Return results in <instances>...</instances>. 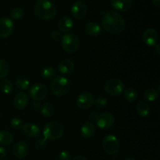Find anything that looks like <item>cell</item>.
Here are the masks:
<instances>
[{
  "label": "cell",
  "instance_id": "1",
  "mask_svg": "<svg viewBox=\"0 0 160 160\" xmlns=\"http://www.w3.org/2000/svg\"><path fill=\"white\" fill-rule=\"evenodd\" d=\"M102 26L105 31L111 34H119L125 29L126 23L123 17L117 11L106 12L102 19Z\"/></svg>",
  "mask_w": 160,
  "mask_h": 160
},
{
  "label": "cell",
  "instance_id": "2",
  "mask_svg": "<svg viewBox=\"0 0 160 160\" xmlns=\"http://www.w3.org/2000/svg\"><path fill=\"white\" fill-rule=\"evenodd\" d=\"M34 13L42 20H52L56 17L57 9L50 0H38L34 4Z\"/></svg>",
  "mask_w": 160,
  "mask_h": 160
},
{
  "label": "cell",
  "instance_id": "3",
  "mask_svg": "<svg viewBox=\"0 0 160 160\" xmlns=\"http://www.w3.org/2000/svg\"><path fill=\"white\" fill-rule=\"evenodd\" d=\"M71 83L68 78L63 76H57L51 83V91L53 95L62 97L67 95L70 90Z\"/></svg>",
  "mask_w": 160,
  "mask_h": 160
},
{
  "label": "cell",
  "instance_id": "4",
  "mask_svg": "<svg viewBox=\"0 0 160 160\" xmlns=\"http://www.w3.org/2000/svg\"><path fill=\"white\" fill-rule=\"evenodd\" d=\"M64 132V128L60 123L56 121L48 122L44 128L43 135L46 140L55 141L60 138Z\"/></svg>",
  "mask_w": 160,
  "mask_h": 160
},
{
  "label": "cell",
  "instance_id": "5",
  "mask_svg": "<svg viewBox=\"0 0 160 160\" xmlns=\"http://www.w3.org/2000/svg\"><path fill=\"white\" fill-rule=\"evenodd\" d=\"M61 45L64 51L67 52H74L79 48V38L73 33H67L61 38Z\"/></svg>",
  "mask_w": 160,
  "mask_h": 160
},
{
  "label": "cell",
  "instance_id": "6",
  "mask_svg": "<svg viewBox=\"0 0 160 160\" xmlns=\"http://www.w3.org/2000/svg\"><path fill=\"white\" fill-rule=\"evenodd\" d=\"M105 91L106 93L112 96H118L120 95L124 89V84L120 80L117 78H112L108 80L104 86Z\"/></svg>",
  "mask_w": 160,
  "mask_h": 160
},
{
  "label": "cell",
  "instance_id": "7",
  "mask_svg": "<svg viewBox=\"0 0 160 160\" xmlns=\"http://www.w3.org/2000/svg\"><path fill=\"white\" fill-rule=\"evenodd\" d=\"M102 147L108 155H114L120 148V142L113 134H108L103 138Z\"/></svg>",
  "mask_w": 160,
  "mask_h": 160
},
{
  "label": "cell",
  "instance_id": "8",
  "mask_svg": "<svg viewBox=\"0 0 160 160\" xmlns=\"http://www.w3.org/2000/svg\"><path fill=\"white\" fill-rule=\"evenodd\" d=\"M29 96L35 102L45 99L48 94V89L45 84H34L29 88Z\"/></svg>",
  "mask_w": 160,
  "mask_h": 160
},
{
  "label": "cell",
  "instance_id": "9",
  "mask_svg": "<svg viewBox=\"0 0 160 160\" xmlns=\"http://www.w3.org/2000/svg\"><path fill=\"white\" fill-rule=\"evenodd\" d=\"M14 30L13 22L8 17L0 19V38H6L12 34Z\"/></svg>",
  "mask_w": 160,
  "mask_h": 160
},
{
  "label": "cell",
  "instance_id": "10",
  "mask_svg": "<svg viewBox=\"0 0 160 160\" xmlns=\"http://www.w3.org/2000/svg\"><path fill=\"white\" fill-rule=\"evenodd\" d=\"M95 102L93 95L89 92H83L80 94L77 98V106L81 109H88L92 107Z\"/></svg>",
  "mask_w": 160,
  "mask_h": 160
},
{
  "label": "cell",
  "instance_id": "11",
  "mask_svg": "<svg viewBox=\"0 0 160 160\" xmlns=\"http://www.w3.org/2000/svg\"><path fill=\"white\" fill-rule=\"evenodd\" d=\"M115 122V118L109 112H104L98 115V119L96 120V124L100 129H109Z\"/></svg>",
  "mask_w": 160,
  "mask_h": 160
},
{
  "label": "cell",
  "instance_id": "12",
  "mask_svg": "<svg viewBox=\"0 0 160 160\" xmlns=\"http://www.w3.org/2000/svg\"><path fill=\"white\" fill-rule=\"evenodd\" d=\"M144 42L148 46H155L157 44L159 35L154 28H148L145 30L142 35Z\"/></svg>",
  "mask_w": 160,
  "mask_h": 160
},
{
  "label": "cell",
  "instance_id": "13",
  "mask_svg": "<svg viewBox=\"0 0 160 160\" xmlns=\"http://www.w3.org/2000/svg\"><path fill=\"white\" fill-rule=\"evenodd\" d=\"M71 13L76 19L84 18L87 13V6L82 1H78L72 6Z\"/></svg>",
  "mask_w": 160,
  "mask_h": 160
},
{
  "label": "cell",
  "instance_id": "14",
  "mask_svg": "<svg viewBox=\"0 0 160 160\" xmlns=\"http://www.w3.org/2000/svg\"><path fill=\"white\" fill-rule=\"evenodd\" d=\"M29 152V146L24 142H19L14 145L13 153L17 159H23Z\"/></svg>",
  "mask_w": 160,
  "mask_h": 160
},
{
  "label": "cell",
  "instance_id": "15",
  "mask_svg": "<svg viewBox=\"0 0 160 160\" xmlns=\"http://www.w3.org/2000/svg\"><path fill=\"white\" fill-rule=\"evenodd\" d=\"M28 102H29L28 95L26 93H23V92H20V93L17 94L14 97V107L17 109H20V110L23 109L28 106Z\"/></svg>",
  "mask_w": 160,
  "mask_h": 160
},
{
  "label": "cell",
  "instance_id": "16",
  "mask_svg": "<svg viewBox=\"0 0 160 160\" xmlns=\"http://www.w3.org/2000/svg\"><path fill=\"white\" fill-rule=\"evenodd\" d=\"M22 129H23V133L30 138H38L39 137L41 134L40 128H38V126L34 124V123H25V124L23 125Z\"/></svg>",
  "mask_w": 160,
  "mask_h": 160
},
{
  "label": "cell",
  "instance_id": "17",
  "mask_svg": "<svg viewBox=\"0 0 160 160\" xmlns=\"http://www.w3.org/2000/svg\"><path fill=\"white\" fill-rule=\"evenodd\" d=\"M132 0H111L112 7L120 12H126L131 9L132 6Z\"/></svg>",
  "mask_w": 160,
  "mask_h": 160
},
{
  "label": "cell",
  "instance_id": "18",
  "mask_svg": "<svg viewBox=\"0 0 160 160\" xmlns=\"http://www.w3.org/2000/svg\"><path fill=\"white\" fill-rule=\"evenodd\" d=\"M58 70L59 73L63 75L70 74L74 70V63L71 59H64L59 64Z\"/></svg>",
  "mask_w": 160,
  "mask_h": 160
},
{
  "label": "cell",
  "instance_id": "19",
  "mask_svg": "<svg viewBox=\"0 0 160 160\" xmlns=\"http://www.w3.org/2000/svg\"><path fill=\"white\" fill-rule=\"evenodd\" d=\"M59 31L63 33H68L73 27V21L70 17H63L59 20L58 23Z\"/></svg>",
  "mask_w": 160,
  "mask_h": 160
},
{
  "label": "cell",
  "instance_id": "20",
  "mask_svg": "<svg viewBox=\"0 0 160 160\" xmlns=\"http://www.w3.org/2000/svg\"><path fill=\"white\" fill-rule=\"evenodd\" d=\"M95 133V127L92 122H85L81 127V134L84 138H91Z\"/></svg>",
  "mask_w": 160,
  "mask_h": 160
},
{
  "label": "cell",
  "instance_id": "21",
  "mask_svg": "<svg viewBox=\"0 0 160 160\" xmlns=\"http://www.w3.org/2000/svg\"><path fill=\"white\" fill-rule=\"evenodd\" d=\"M85 32L87 33L88 35L91 36V37H96V36L99 35L102 32V28L99 26V24L95 22H89L86 24Z\"/></svg>",
  "mask_w": 160,
  "mask_h": 160
},
{
  "label": "cell",
  "instance_id": "22",
  "mask_svg": "<svg viewBox=\"0 0 160 160\" xmlns=\"http://www.w3.org/2000/svg\"><path fill=\"white\" fill-rule=\"evenodd\" d=\"M136 111H137V113L141 117L145 118V117H148L149 115L150 108L146 102L143 101H140L139 102H138L137 106H136Z\"/></svg>",
  "mask_w": 160,
  "mask_h": 160
},
{
  "label": "cell",
  "instance_id": "23",
  "mask_svg": "<svg viewBox=\"0 0 160 160\" xmlns=\"http://www.w3.org/2000/svg\"><path fill=\"white\" fill-rule=\"evenodd\" d=\"M14 140L13 135L6 131H0V145L8 146L12 143Z\"/></svg>",
  "mask_w": 160,
  "mask_h": 160
},
{
  "label": "cell",
  "instance_id": "24",
  "mask_svg": "<svg viewBox=\"0 0 160 160\" xmlns=\"http://www.w3.org/2000/svg\"><path fill=\"white\" fill-rule=\"evenodd\" d=\"M41 113L43 115V117L49 118V117H52L54 114V107L53 105L51 102H45L42 105V107L40 109Z\"/></svg>",
  "mask_w": 160,
  "mask_h": 160
},
{
  "label": "cell",
  "instance_id": "25",
  "mask_svg": "<svg viewBox=\"0 0 160 160\" xmlns=\"http://www.w3.org/2000/svg\"><path fill=\"white\" fill-rule=\"evenodd\" d=\"M124 98L129 102H133L135 101L138 98V93L135 89L131 87L127 88L124 92Z\"/></svg>",
  "mask_w": 160,
  "mask_h": 160
},
{
  "label": "cell",
  "instance_id": "26",
  "mask_svg": "<svg viewBox=\"0 0 160 160\" xmlns=\"http://www.w3.org/2000/svg\"><path fill=\"white\" fill-rule=\"evenodd\" d=\"M9 73V64L5 59H0V79H4Z\"/></svg>",
  "mask_w": 160,
  "mask_h": 160
},
{
  "label": "cell",
  "instance_id": "27",
  "mask_svg": "<svg viewBox=\"0 0 160 160\" xmlns=\"http://www.w3.org/2000/svg\"><path fill=\"white\" fill-rule=\"evenodd\" d=\"M0 89L4 94L9 95L12 91V84L9 80L3 79L0 83Z\"/></svg>",
  "mask_w": 160,
  "mask_h": 160
},
{
  "label": "cell",
  "instance_id": "28",
  "mask_svg": "<svg viewBox=\"0 0 160 160\" xmlns=\"http://www.w3.org/2000/svg\"><path fill=\"white\" fill-rule=\"evenodd\" d=\"M159 96V92L155 88H148L144 93V97L149 102H153Z\"/></svg>",
  "mask_w": 160,
  "mask_h": 160
},
{
  "label": "cell",
  "instance_id": "29",
  "mask_svg": "<svg viewBox=\"0 0 160 160\" xmlns=\"http://www.w3.org/2000/svg\"><path fill=\"white\" fill-rule=\"evenodd\" d=\"M55 72L54 69L52 67H45L42 69V72H41V75L42 78L45 80H50L55 76Z\"/></svg>",
  "mask_w": 160,
  "mask_h": 160
},
{
  "label": "cell",
  "instance_id": "30",
  "mask_svg": "<svg viewBox=\"0 0 160 160\" xmlns=\"http://www.w3.org/2000/svg\"><path fill=\"white\" fill-rule=\"evenodd\" d=\"M30 85L29 81L27 78L20 77L16 80V86L20 90H26L28 88Z\"/></svg>",
  "mask_w": 160,
  "mask_h": 160
},
{
  "label": "cell",
  "instance_id": "31",
  "mask_svg": "<svg viewBox=\"0 0 160 160\" xmlns=\"http://www.w3.org/2000/svg\"><path fill=\"white\" fill-rule=\"evenodd\" d=\"M24 16V11L20 7H15L10 11V17L13 20H20Z\"/></svg>",
  "mask_w": 160,
  "mask_h": 160
},
{
  "label": "cell",
  "instance_id": "32",
  "mask_svg": "<svg viewBox=\"0 0 160 160\" xmlns=\"http://www.w3.org/2000/svg\"><path fill=\"white\" fill-rule=\"evenodd\" d=\"M94 104L96 106V107L99 108V109H102V108H105L107 106L108 101L104 97H98L96 99H95Z\"/></svg>",
  "mask_w": 160,
  "mask_h": 160
},
{
  "label": "cell",
  "instance_id": "33",
  "mask_svg": "<svg viewBox=\"0 0 160 160\" xmlns=\"http://www.w3.org/2000/svg\"><path fill=\"white\" fill-rule=\"evenodd\" d=\"M11 125H12V127L14 129L20 130L22 129L23 123V121H22L20 119L17 118V117H14V118H12V120H11Z\"/></svg>",
  "mask_w": 160,
  "mask_h": 160
},
{
  "label": "cell",
  "instance_id": "34",
  "mask_svg": "<svg viewBox=\"0 0 160 160\" xmlns=\"http://www.w3.org/2000/svg\"><path fill=\"white\" fill-rule=\"evenodd\" d=\"M45 146H46V139H45V138L38 139V140L36 141L35 143H34V147H35L36 149L38 150L43 149Z\"/></svg>",
  "mask_w": 160,
  "mask_h": 160
},
{
  "label": "cell",
  "instance_id": "35",
  "mask_svg": "<svg viewBox=\"0 0 160 160\" xmlns=\"http://www.w3.org/2000/svg\"><path fill=\"white\" fill-rule=\"evenodd\" d=\"M70 159H71V155H70V152L67 150L61 152L59 156V160H70Z\"/></svg>",
  "mask_w": 160,
  "mask_h": 160
},
{
  "label": "cell",
  "instance_id": "36",
  "mask_svg": "<svg viewBox=\"0 0 160 160\" xmlns=\"http://www.w3.org/2000/svg\"><path fill=\"white\" fill-rule=\"evenodd\" d=\"M62 34L58 30H54L51 33V38L53 39L54 41H59L62 38Z\"/></svg>",
  "mask_w": 160,
  "mask_h": 160
},
{
  "label": "cell",
  "instance_id": "37",
  "mask_svg": "<svg viewBox=\"0 0 160 160\" xmlns=\"http://www.w3.org/2000/svg\"><path fill=\"white\" fill-rule=\"evenodd\" d=\"M88 117H89V119H90V120H92V121L96 122L97 119H98V114L95 111H92V112H91L90 113H89Z\"/></svg>",
  "mask_w": 160,
  "mask_h": 160
},
{
  "label": "cell",
  "instance_id": "38",
  "mask_svg": "<svg viewBox=\"0 0 160 160\" xmlns=\"http://www.w3.org/2000/svg\"><path fill=\"white\" fill-rule=\"evenodd\" d=\"M6 156V150L3 147L0 146V160L3 159Z\"/></svg>",
  "mask_w": 160,
  "mask_h": 160
},
{
  "label": "cell",
  "instance_id": "39",
  "mask_svg": "<svg viewBox=\"0 0 160 160\" xmlns=\"http://www.w3.org/2000/svg\"><path fill=\"white\" fill-rule=\"evenodd\" d=\"M33 107H34L36 110L40 111L41 107H42V104L39 103V102H35L33 103Z\"/></svg>",
  "mask_w": 160,
  "mask_h": 160
},
{
  "label": "cell",
  "instance_id": "40",
  "mask_svg": "<svg viewBox=\"0 0 160 160\" xmlns=\"http://www.w3.org/2000/svg\"><path fill=\"white\" fill-rule=\"evenodd\" d=\"M72 160H88V159L83 156H76L73 158V159Z\"/></svg>",
  "mask_w": 160,
  "mask_h": 160
},
{
  "label": "cell",
  "instance_id": "41",
  "mask_svg": "<svg viewBox=\"0 0 160 160\" xmlns=\"http://www.w3.org/2000/svg\"><path fill=\"white\" fill-rule=\"evenodd\" d=\"M155 51H156V54L157 55L160 54V46L159 44H156V45H155Z\"/></svg>",
  "mask_w": 160,
  "mask_h": 160
},
{
  "label": "cell",
  "instance_id": "42",
  "mask_svg": "<svg viewBox=\"0 0 160 160\" xmlns=\"http://www.w3.org/2000/svg\"><path fill=\"white\" fill-rule=\"evenodd\" d=\"M152 3L157 8H159L160 6V0H152Z\"/></svg>",
  "mask_w": 160,
  "mask_h": 160
},
{
  "label": "cell",
  "instance_id": "43",
  "mask_svg": "<svg viewBox=\"0 0 160 160\" xmlns=\"http://www.w3.org/2000/svg\"><path fill=\"white\" fill-rule=\"evenodd\" d=\"M125 160H134V159H132V158H128V159H126Z\"/></svg>",
  "mask_w": 160,
  "mask_h": 160
},
{
  "label": "cell",
  "instance_id": "44",
  "mask_svg": "<svg viewBox=\"0 0 160 160\" xmlns=\"http://www.w3.org/2000/svg\"><path fill=\"white\" fill-rule=\"evenodd\" d=\"M144 160H151V159H144Z\"/></svg>",
  "mask_w": 160,
  "mask_h": 160
},
{
  "label": "cell",
  "instance_id": "45",
  "mask_svg": "<svg viewBox=\"0 0 160 160\" xmlns=\"http://www.w3.org/2000/svg\"><path fill=\"white\" fill-rule=\"evenodd\" d=\"M78 1H80V0H78Z\"/></svg>",
  "mask_w": 160,
  "mask_h": 160
}]
</instances>
